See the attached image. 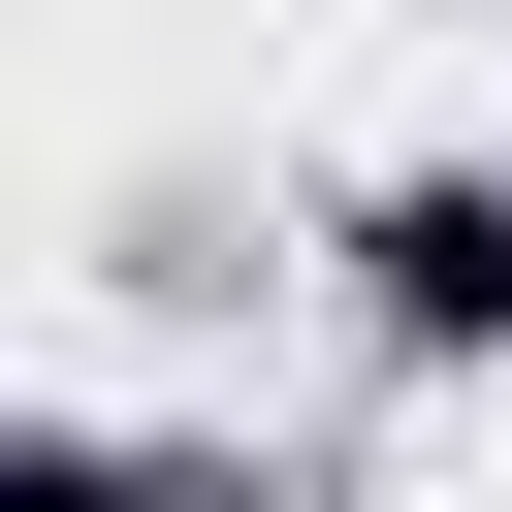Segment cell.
Here are the masks:
<instances>
[{
    "instance_id": "cell-1",
    "label": "cell",
    "mask_w": 512,
    "mask_h": 512,
    "mask_svg": "<svg viewBox=\"0 0 512 512\" xmlns=\"http://www.w3.org/2000/svg\"><path fill=\"white\" fill-rule=\"evenodd\" d=\"M352 288H384L416 352H480V320H512V192H384V224H352Z\"/></svg>"
}]
</instances>
